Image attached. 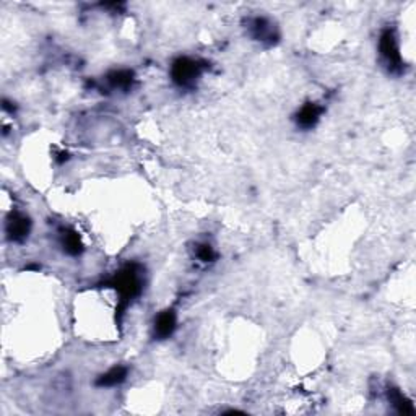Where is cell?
<instances>
[{
  "label": "cell",
  "mask_w": 416,
  "mask_h": 416,
  "mask_svg": "<svg viewBox=\"0 0 416 416\" xmlns=\"http://www.w3.org/2000/svg\"><path fill=\"white\" fill-rule=\"evenodd\" d=\"M59 238H61V246L64 247V252H67L68 256H80L83 252L82 239L75 229L62 228L59 231Z\"/></svg>",
  "instance_id": "cell-8"
},
{
  "label": "cell",
  "mask_w": 416,
  "mask_h": 416,
  "mask_svg": "<svg viewBox=\"0 0 416 416\" xmlns=\"http://www.w3.org/2000/svg\"><path fill=\"white\" fill-rule=\"evenodd\" d=\"M322 114H323V106L309 101V103L301 106V109L296 113L294 121L298 124V127L304 129V131H309V129H314L317 126V122L321 121Z\"/></svg>",
  "instance_id": "cell-7"
},
{
  "label": "cell",
  "mask_w": 416,
  "mask_h": 416,
  "mask_svg": "<svg viewBox=\"0 0 416 416\" xmlns=\"http://www.w3.org/2000/svg\"><path fill=\"white\" fill-rule=\"evenodd\" d=\"M176 327H178V314L173 309H164L155 317L153 337L156 340L169 339L174 334Z\"/></svg>",
  "instance_id": "cell-6"
},
{
  "label": "cell",
  "mask_w": 416,
  "mask_h": 416,
  "mask_svg": "<svg viewBox=\"0 0 416 416\" xmlns=\"http://www.w3.org/2000/svg\"><path fill=\"white\" fill-rule=\"evenodd\" d=\"M379 54L390 72H401V53L394 30L387 28L379 38Z\"/></svg>",
  "instance_id": "cell-3"
},
{
  "label": "cell",
  "mask_w": 416,
  "mask_h": 416,
  "mask_svg": "<svg viewBox=\"0 0 416 416\" xmlns=\"http://www.w3.org/2000/svg\"><path fill=\"white\" fill-rule=\"evenodd\" d=\"M106 80L111 85V88H114V90H122L126 91L129 88H132L133 85V72L127 70V68H119V70H113L108 73V77H106Z\"/></svg>",
  "instance_id": "cell-10"
},
{
  "label": "cell",
  "mask_w": 416,
  "mask_h": 416,
  "mask_svg": "<svg viewBox=\"0 0 416 416\" xmlns=\"http://www.w3.org/2000/svg\"><path fill=\"white\" fill-rule=\"evenodd\" d=\"M247 28L249 31H251L252 38L258 41V43L274 44L275 41L278 39V33H276L275 25L265 17L251 18L247 23Z\"/></svg>",
  "instance_id": "cell-5"
},
{
  "label": "cell",
  "mask_w": 416,
  "mask_h": 416,
  "mask_svg": "<svg viewBox=\"0 0 416 416\" xmlns=\"http://www.w3.org/2000/svg\"><path fill=\"white\" fill-rule=\"evenodd\" d=\"M127 374H129V369L126 366H114L111 368L109 371L101 374L98 381H96V386L100 387L121 386V384L127 379Z\"/></svg>",
  "instance_id": "cell-9"
},
{
  "label": "cell",
  "mask_w": 416,
  "mask_h": 416,
  "mask_svg": "<svg viewBox=\"0 0 416 416\" xmlns=\"http://www.w3.org/2000/svg\"><path fill=\"white\" fill-rule=\"evenodd\" d=\"M203 72L202 62L191 57H179L176 59L171 66V78L178 86L189 88L196 85V82L200 78Z\"/></svg>",
  "instance_id": "cell-2"
},
{
  "label": "cell",
  "mask_w": 416,
  "mask_h": 416,
  "mask_svg": "<svg viewBox=\"0 0 416 416\" xmlns=\"http://www.w3.org/2000/svg\"><path fill=\"white\" fill-rule=\"evenodd\" d=\"M108 285L119 296V301L127 304L133 298H137L143 290L142 267L138 263H129L109 280Z\"/></svg>",
  "instance_id": "cell-1"
},
{
  "label": "cell",
  "mask_w": 416,
  "mask_h": 416,
  "mask_svg": "<svg viewBox=\"0 0 416 416\" xmlns=\"http://www.w3.org/2000/svg\"><path fill=\"white\" fill-rule=\"evenodd\" d=\"M31 233L30 216L21 211H12L6 220V234L12 243H23Z\"/></svg>",
  "instance_id": "cell-4"
},
{
  "label": "cell",
  "mask_w": 416,
  "mask_h": 416,
  "mask_svg": "<svg viewBox=\"0 0 416 416\" xmlns=\"http://www.w3.org/2000/svg\"><path fill=\"white\" fill-rule=\"evenodd\" d=\"M196 257L200 262L208 263V262H214L215 261L216 254L214 251V247H211L208 243H198L197 246H196Z\"/></svg>",
  "instance_id": "cell-11"
}]
</instances>
